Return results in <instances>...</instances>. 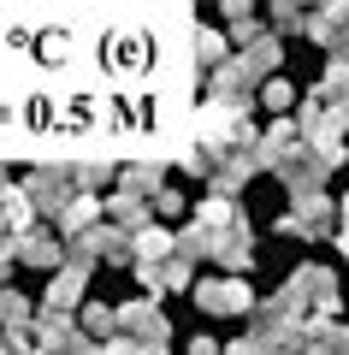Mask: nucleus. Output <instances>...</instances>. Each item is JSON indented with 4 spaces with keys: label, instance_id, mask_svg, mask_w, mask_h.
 <instances>
[{
    "label": "nucleus",
    "instance_id": "nucleus-36",
    "mask_svg": "<svg viewBox=\"0 0 349 355\" xmlns=\"http://www.w3.org/2000/svg\"><path fill=\"white\" fill-rule=\"evenodd\" d=\"M337 214H343V225H349V196H343V207H337Z\"/></svg>",
    "mask_w": 349,
    "mask_h": 355
},
{
    "label": "nucleus",
    "instance_id": "nucleus-30",
    "mask_svg": "<svg viewBox=\"0 0 349 355\" xmlns=\"http://www.w3.org/2000/svg\"><path fill=\"white\" fill-rule=\"evenodd\" d=\"M273 18L284 30H302V6H296V0H273Z\"/></svg>",
    "mask_w": 349,
    "mask_h": 355
},
{
    "label": "nucleus",
    "instance_id": "nucleus-28",
    "mask_svg": "<svg viewBox=\"0 0 349 355\" xmlns=\"http://www.w3.org/2000/svg\"><path fill=\"white\" fill-rule=\"evenodd\" d=\"M148 202H154V214H160V219H178V214H184V196H178V190H154Z\"/></svg>",
    "mask_w": 349,
    "mask_h": 355
},
{
    "label": "nucleus",
    "instance_id": "nucleus-20",
    "mask_svg": "<svg viewBox=\"0 0 349 355\" xmlns=\"http://www.w3.org/2000/svg\"><path fill=\"white\" fill-rule=\"evenodd\" d=\"M296 142H302V125H296V119H273V125H266V137H261L266 172H273V160H278V154H290Z\"/></svg>",
    "mask_w": 349,
    "mask_h": 355
},
{
    "label": "nucleus",
    "instance_id": "nucleus-18",
    "mask_svg": "<svg viewBox=\"0 0 349 355\" xmlns=\"http://www.w3.org/2000/svg\"><path fill=\"white\" fill-rule=\"evenodd\" d=\"M130 254H137V261H166V254H172V231H166L160 219H148L142 231H130Z\"/></svg>",
    "mask_w": 349,
    "mask_h": 355
},
{
    "label": "nucleus",
    "instance_id": "nucleus-21",
    "mask_svg": "<svg viewBox=\"0 0 349 355\" xmlns=\"http://www.w3.org/2000/svg\"><path fill=\"white\" fill-rule=\"evenodd\" d=\"M213 243H219V231H207L201 219H196V225H184V231H172V249L184 254V261H201V254L213 261Z\"/></svg>",
    "mask_w": 349,
    "mask_h": 355
},
{
    "label": "nucleus",
    "instance_id": "nucleus-2",
    "mask_svg": "<svg viewBox=\"0 0 349 355\" xmlns=\"http://www.w3.org/2000/svg\"><path fill=\"white\" fill-rule=\"evenodd\" d=\"M332 219H337V207H332V196L325 190H302L296 202H290V214L278 219V231H284V237H325V231H332Z\"/></svg>",
    "mask_w": 349,
    "mask_h": 355
},
{
    "label": "nucleus",
    "instance_id": "nucleus-8",
    "mask_svg": "<svg viewBox=\"0 0 349 355\" xmlns=\"http://www.w3.org/2000/svg\"><path fill=\"white\" fill-rule=\"evenodd\" d=\"M119 331H130V338L148 343V349H166V338H172V326H166V314L154 302H125L119 308Z\"/></svg>",
    "mask_w": 349,
    "mask_h": 355
},
{
    "label": "nucleus",
    "instance_id": "nucleus-13",
    "mask_svg": "<svg viewBox=\"0 0 349 355\" xmlns=\"http://www.w3.org/2000/svg\"><path fill=\"white\" fill-rule=\"evenodd\" d=\"M0 225L18 231V237L36 225V202L24 196V184H0Z\"/></svg>",
    "mask_w": 349,
    "mask_h": 355
},
{
    "label": "nucleus",
    "instance_id": "nucleus-24",
    "mask_svg": "<svg viewBox=\"0 0 349 355\" xmlns=\"http://www.w3.org/2000/svg\"><path fill=\"white\" fill-rule=\"evenodd\" d=\"M83 331H89V338H112V331H119V308L89 302V308H83Z\"/></svg>",
    "mask_w": 349,
    "mask_h": 355
},
{
    "label": "nucleus",
    "instance_id": "nucleus-15",
    "mask_svg": "<svg viewBox=\"0 0 349 355\" xmlns=\"http://www.w3.org/2000/svg\"><path fill=\"white\" fill-rule=\"evenodd\" d=\"M148 214H154V202L137 196V190H112V202H107V219H112V225H125V231H142Z\"/></svg>",
    "mask_w": 349,
    "mask_h": 355
},
{
    "label": "nucleus",
    "instance_id": "nucleus-11",
    "mask_svg": "<svg viewBox=\"0 0 349 355\" xmlns=\"http://www.w3.org/2000/svg\"><path fill=\"white\" fill-rule=\"evenodd\" d=\"M343 349H349V331L332 326V314L302 320V355H343Z\"/></svg>",
    "mask_w": 349,
    "mask_h": 355
},
{
    "label": "nucleus",
    "instance_id": "nucleus-6",
    "mask_svg": "<svg viewBox=\"0 0 349 355\" xmlns=\"http://www.w3.org/2000/svg\"><path fill=\"white\" fill-rule=\"evenodd\" d=\"M255 83H261V77L249 71V60H243V53H237V60H219V65H213V101L237 107V113H243V107H249Z\"/></svg>",
    "mask_w": 349,
    "mask_h": 355
},
{
    "label": "nucleus",
    "instance_id": "nucleus-14",
    "mask_svg": "<svg viewBox=\"0 0 349 355\" xmlns=\"http://www.w3.org/2000/svg\"><path fill=\"white\" fill-rule=\"evenodd\" d=\"M101 214H107V202H101L95 190H77L71 202H65V214H60V237H77V231H89Z\"/></svg>",
    "mask_w": 349,
    "mask_h": 355
},
{
    "label": "nucleus",
    "instance_id": "nucleus-27",
    "mask_svg": "<svg viewBox=\"0 0 349 355\" xmlns=\"http://www.w3.org/2000/svg\"><path fill=\"white\" fill-rule=\"evenodd\" d=\"M71 178H77V190H95V184H107V178H112V166H107V160H95V166H77ZM95 196H101V190H95Z\"/></svg>",
    "mask_w": 349,
    "mask_h": 355
},
{
    "label": "nucleus",
    "instance_id": "nucleus-19",
    "mask_svg": "<svg viewBox=\"0 0 349 355\" xmlns=\"http://www.w3.org/2000/svg\"><path fill=\"white\" fill-rule=\"evenodd\" d=\"M119 190H137V196L166 190V166H160V160H137V166H125V172H119Z\"/></svg>",
    "mask_w": 349,
    "mask_h": 355
},
{
    "label": "nucleus",
    "instance_id": "nucleus-9",
    "mask_svg": "<svg viewBox=\"0 0 349 355\" xmlns=\"http://www.w3.org/2000/svg\"><path fill=\"white\" fill-rule=\"evenodd\" d=\"M30 331H36V349H48V355H65L77 343V320L60 314V308H42V320H30Z\"/></svg>",
    "mask_w": 349,
    "mask_h": 355
},
{
    "label": "nucleus",
    "instance_id": "nucleus-10",
    "mask_svg": "<svg viewBox=\"0 0 349 355\" xmlns=\"http://www.w3.org/2000/svg\"><path fill=\"white\" fill-rule=\"evenodd\" d=\"M18 261H24V266H42V272H53V266H65V237H53V231H36V225H30L24 237H18Z\"/></svg>",
    "mask_w": 349,
    "mask_h": 355
},
{
    "label": "nucleus",
    "instance_id": "nucleus-17",
    "mask_svg": "<svg viewBox=\"0 0 349 355\" xmlns=\"http://www.w3.org/2000/svg\"><path fill=\"white\" fill-rule=\"evenodd\" d=\"M243 60H249V71L266 83V77H278V60H284V48H278V36H273V30H261V36H255L249 48H243Z\"/></svg>",
    "mask_w": 349,
    "mask_h": 355
},
{
    "label": "nucleus",
    "instance_id": "nucleus-3",
    "mask_svg": "<svg viewBox=\"0 0 349 355\" xmlns=\"http://www.w3.org/2000/svg\"><path fill=\"white\" fill-rule=\"evenodd\" d=\"M24 196L36 202V214H53V219H60L65 202L77 196V178L65 172V166H36V172L24 178Z\"/></svg>",
    "mask_w": 349,
    "mask_h": 355
},
{
    "label": "nucleus",
    "instance_id": "nucleus-16",
    "mask_svg": "<svg viewBox=\"0 0 349 355\" xmlns=\"http://www.w3.org/2000/svg\"><path fill=\"white\" fill-rule=\"evenodd\" d=\"M196 219L207 231H249V219L237 214V196H207V202L196 207Z\"/></svg>",
    "mask_w": 349,
    "mask_h": 355
},
{
    "label": "nucleus",
    "instance_id": "nucleus-34",
    "mask_svg": "<svg viewBox=\"0 0 349 355\" xmlns=\"http://www.w3.org/2000/svg\"><path fill=\"white\" fill-rule=\"evenodd\" d=\"M189 355H219V343H213V338H196V343H189Z\"/></svg>",
    "mask_w": 349,
    "mask_h": 355
},
{
    "label": "nucleus",
    "instance_id": "nucleus-29",
    "mask_svg": "<svg viewBox=\"0 0 349 355\" xmlns=\"http://www.w3.org/2000/svg\"><path fill=\"white\" fill-rule=\"evenodd\" d=\"M255 36H261V24H255V18H231V48H249Z\"/></svg>",
    "mask_w": 349,
    "mask_h": 355
},
{
    "label": "nucleus",
    "instance_id": "nucleus-4",
    "mask_svg": "<svg viewBox=\"0 0 349 355\" xmlns=\"http://www.w3.org/2000/svg\"><path fill=\"white\" fill-rule=\"evenodd\" d=\"M137 279L148 296H166V291H189L196 284V261H184V254H166V261H137Z\"/></svg>",
    "mask_w": 349,
    "mask_h": 355
},
{
    "label": "nucleus",
    "instance_id": "nucleus-22",
    "mask_svg": "<svg viewBox=\"0 0 349 355\" xmlns=\"http://www.w3.org/2000/svg\"><path fill=\"white\" fill-rule=\"evenodd\" d=\"M325 107H349V65L343 60H332L325 65V77H320V89H314Z\"/></svg>",
    "mask_w": 349,
    "mask_h": 355
},
{
    "label": "nucleus",
    "instance_id": "nucleus-31",
    "mask_svg": "<svg viewBox=\"0 0 349 355\" xmlns=\"http://www.w3.org/2000/svg\"><path fill=\"white\" fill-rule=\"evenodd\" d=\"M325 48H332V60L349 65V30H332V42H325Z\"/></svg>",
    "mask_w": 349,
    "mask_h": 355
},
{
    "label": "nucleus",
    "instance_id": "nucleus-1",
    "mask_svg": "<svg viewBox=\"0 0 349 355\" xmlns=\"http://www.w3.org/2000/svg\"><path fill=\"white\" fill-rule=\"evenodd\" d=\"M189 291H196L201 314H243V308H255V284H243L237 272H225V279H196Z\"/></svg>",
    "mask_w": 349,
    "mask_h": 355
},
{
    "label": "nucleus",
    "instance_id": "nucleus-35",
    "mask_svg": "<svg viewBox=\"0 0 349 355\" xmlns=\"http://www.w3.org/2000/svg\"><path fill=\"white\" fill-rule=\"evenodd\" d=\"M337 249H343V254H349V225H343V231H337Z\"/></svg>",
    "mask_w": 349,
    "mask_h": 355
},
{
    "label": "nucleus",
    "instance_id": "nucleus-33",
    "mask_svg": "<svg viewBox=\"0 0 349 355\" xmlns=\"http://www.w3.org/2000/svg\"><path fill=\"white\" fill-rule=\"evenodd\" d=\"M249 6L255 0H225V18H249Z\"/></svg>",
    "mask_w": 349,
    "mask_h": 355
},
{
    "label": "nucleus",
    "instance_id": "nucleus-32",
    "mask_svg": "<svg viewBox=\"0 0 349 355\" xmlns=\"http://www.w3.org/2000/svg\"><path fill=\"white\" fill-rule=\"evenodd\" d=\"M225 355H261V338H243V343H231Z\"/></svg>",
    "mask_w": 349,
    "mask_h": 355
},
{
    "label": "nucleus",
    "instance_id": "nucleus-25",
    "mask_svg": "<svg viewBox=\"0 0 349 355\" xmlns=\"http://www.w3.org/2000/svg\"><path fill=\"white\" fill-rule=\"evenodd\" d=\"M30 320H36V314H30V302H24L18 291L0 284V326H30Z\"/></svg>",
    "mask_w": 349,
    "mask_h": 355
},
{
    "label": "nucleus",
    "instance_id": "nucleus-26",
    "mask_svg": "<svg viewBox=\"0 0 349 355\" xmlns=\"http://www.w3.org/2000/svg\"><path fill=\"white\" fill-rule=\"evenodd\" d=\"M290 101H296V89H290L284 77H266V83H261V107H273V113H290Z\"/></svg>",
    "mask_w": 349,
    "mask_h": 355
},
{
    "label": "nucleus",
    "instance_id": "nucleus-5",
    "mask_svg": "<svg viewBox=\"0 0 349 355\" xmlns=\"http://www.w3.org/2000/svg\"><path fill=\"white\" fill-rule=\"evenodd\" d=\"M273 172H278V178L290 184V196H302V190H320V178L332 172V166H325L320 154L308 148V142H296L290 154H278V160H273Z\"/></svg>",
    "mask_w": 349,
    "mask_h": 355
},
{
    "label": "nucleus",
    "instance_id": "nucleus-23",
    "mask_svg": "<svg viewBox=\"0 0 349 355\" xmlns=\"http://www.w3.org/2000/svg\"><path fill=\"white\" fill-rule=\"evenodd\" d=\"M189 42H196V60L207 65V71H213L219 60H231V36H219V30H196Z\"/></svg>",
    "mask_w": 349,
    "mask_h": 355
},
{
    "label": "nucleus",
    "instance_id": "nucleus-7",
    "mask_svg": "<svg viewBox=\"0 0 349 355\" xmlns=\"http://www.w3.org/2000/svg\"><path fill=\"white\" fill-rule=\"evenodd\" d=\"M284 291H296L302 308H314V314H337V279L325 272V266H296Z\"/></svg>",
    "mask_w": 349,
    "mask_h": 355
},
{
    "label": "nucleus",
    "instance_id": "nucleus-12",
    "mask_svg": "<svg viewBox=\"0 0 349 355\" xmlns=\"http://www.w3.org/2000/svg\"><path fill=\"white\" fill-rule=\"evenodd\" d=\"M83 284H89L83 266H53V284H48V296H42V308H60V314H71V308L83 302Z\"/></svg>",
    "mask_w": 349,
    "mask_h": 355
}]
</instances>
